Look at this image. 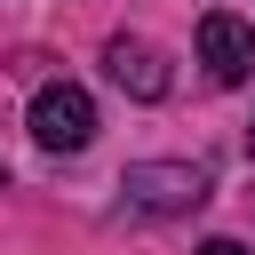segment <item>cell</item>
<instances>
[{"instance_id":"6da1fadb","label":"cell","mask_w":255,"mask_h":255,"mask_svg":"<svg viewBox=\"0 0 255 255\" xmlns=\"http://www.w3.org/2000/svg\"><path fill=\"white\" fill-rule=\"evenodd\" d=\"M32 135H40L48 151H88V143H96V104H88V88H72V80L40 88V96H32Z\"/></svg>"},{"instance_id":"5b68a950","label":"cell","mask_w":255,"mask_h":255,"mask_svg":"<svg viewBox=\"0 0 255 255\" xmlns=\"http://www.w3.org/2000/svg\"><path fill=\"white\" fill-rule=\"evenodd\" d=\"M199 255H247V247H239V239H207Z\"/></svg>"},{"instance_id":"7a4b0ae2","label":"cell","mask_w":255,"mask_h":255,"mask_svg":"<svg viewBox=\"0 0 255 255\" xmlns=\"http://www.w3.org/2000/svg\"><path fill=\"white\" fill-rule=\"evenodd\" d=\"M199 64H207L223 88L255 80V24H247V16H231V8L199 16Z\"/></svg>"},{"instance_id":"277c9868","label":"cell","mask_w":255,"mask_h":255,"mask_svg":"<svg viewBox=\"0 0 255 255\" xmlns=\"http://www.w3.org/2000/svg\"><path fill=\"white\" fill-rule=\"evenodd\" d=\"M104 64H112V80H120L128 96H143V104H151V96H167V64H159V48H143V40H128V32H120V40L104 48Z\"/></svg>"},{"instance_id":"3957f363","label":"cell","mask_w":255,"mask_h":255,"mask_svg":"<svg viewBox=\"0 0 255 255\" xmlns=\"http://www.w3.org/2000/svg\"><path fill=\"white\" fill-rule=\"evenodd\" d=\"M120 191L143 199V207H199V199H207V175H199L191 159H135Z\"/></svg>"}]
</instances>
